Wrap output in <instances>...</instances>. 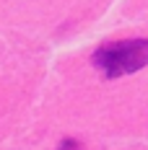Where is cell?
Listing matches in <instances>:
<instances>
[{"instance_id": "obj_1", "label": "cell", "mask_w": 148, "mask_h": 150, "mask_svg": "<svg viewBox=\"0 0 148 150\" xmlns=\"http://www.w3.org/2000/svg\"><path fill=\"white\" fill-rule=\"evenodd\" d=\"M91 62L109 80L138 73L148 65V39H125V42L102 44L94 52Z\"/></svg>"}]
</instances>
